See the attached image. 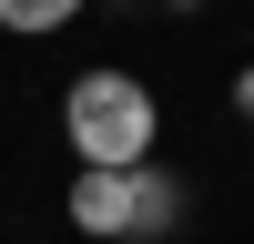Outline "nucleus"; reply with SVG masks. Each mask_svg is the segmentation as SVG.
<instances>
[{
  "label": "nucleus",
  "mask_w": 254,
  "mask_h": 244,
  "mask_svg": "<svg viewBox=\"0 0 254 244\" xmlns=\"http://www.w3.org/2000/svg\"><path fill=\"white\" fill-rule=\"evenodd\" d=\"M61 142H71L81 173H142L163 142V102L142 71H81L61 92Z\"/></svg>",
  "instance_id": "nucleus-1"
},
{
  "label": "nucleus",
  "mask_w": 254,
  "mask_h": 244,
  "mask_svg": "<svg viewBox=\"0 0 254 244\" xmlns=\"http://www.w3.org/2000/svg\"><path fill=\"white\" fill-rule=\"evenodd\" d=\"M61 214H71L92 244H132V173H71Z\"/></svg>",
  "instance_id": "nucleus-2"
},
{
  "label": "nucleus",
  "mask_w": 254,
  "mask_h": 244,
  "mask_svg": "<svg viewBox=\"0 0 254 244\" xmlns=\"http://www.w3.org/2000/svg\"><path fill=\"white\" fill-rule=\"evenodd\" d=\"M163 234H183V183L163 163H142L132 173V244H163Z\"/></svg>",
  "instance_id": "nucleus-3"
},
{
  "label": "nucleus",
  "mask_w": 254,
  "mask_h": 244,
  "mask_svg": "<svg viewBox=\"0 0 254 244\" xmlns=\"http://www.w3.org/2000/svg\"><path fill=\"white\" fill-rule=\"evenodd\" d=\"M81 10H92V0H0V31L10 41H51V31H71Z\"/></svg>",
  "instance_id": "nucleus-4"
},
{
  "label": "nucleus",
  "mask_w": 254,
  "mask_h": 244,
  "mask_svg": "<svg viewBox=\"0 0 254 244\" xmlns=\"http://www.w3.org/2000/svg\"><path fill=\"white\" fill-rule=\"evenodd\" d=\"M234 112L254 122V61H244V71H234Z\"/></svg>",
  "instance_id": "nucleus-5"
}]
</instances>
